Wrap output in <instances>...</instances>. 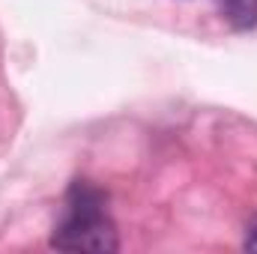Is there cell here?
I'll return each mask as SVG.
<instances>
[{
    "label": "cell",
    "mask_w": 257,
    "mask_h": 254,
    "mask_svg": "<svg viewBox=\"0 0 257 254\" xmlns=\"http://www.w3.org/2000/svg\"><path fill=\"white\" fill-rule=\"evenodd\" d=\"M218 6L224 21L236 30H248L257 24V0H218Z\"/></svg>",
    "instance_id": "7a4b0ae2"
},
{
    "label": "cell",
    "mask_w": 257,
    "mask_h": 254,
    "mask_svg": "<svg viewBox=\"0 0 257 254\" xmlns=\"http://www.w3.org/2000/svg\"><path fill=\"white\" fill-rule=\"evenodd\" d=\"M245 248L248 251H257V215L248 221V227H245Z\"/></svg>",
    "instance_id": "3957f363"
},
{
    "label": "cell",
    "mask_w": 257,
    "mask_h": 254,
    "mask_svg": "<svg viewBox=\"0 0 257 254\" xmlns=\"http://www.w3.org/2000/svg\"><path fill=\"white\" fill-rule=\"evenodd\" d=\"M66 203H69V209L51 233L54 248L90 254H111L120 248L117 227L105 212V194L102 191L93 189L84 180H78L69 189Z\"/></svg>",
    "instance_id": "6da1fadb"
}]
</instances>
